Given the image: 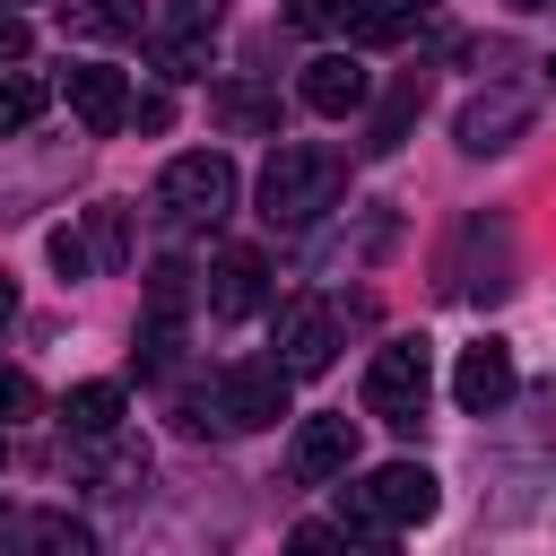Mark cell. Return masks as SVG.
Wrapping results in <instances>:
<instances>
[{
    "instance_id": "15",
    "label": "cell",
    "mask_w": 556,
    "mask_h": 556,
    "mask_svg": "<svg viewBox=\"0 0 556 556\" xmlns=\"http://www.w3.org/2000/svg\"><path fill=\"white\" fill-rule=\"evenodd\" d=\"M43 96H52V87H43L35 70H9V78H0V130H26V122L43 113Z\"/></svg>"
},
{
    "instance_id": "9",
    "label": "cell",
    "mask_w": 556,
    "mask_h": 556,
    "mask_svg": "<svg viewBox=\"0 0 556 556\" xmlns=\"http://www.w3.org/2000/svg\"><path fill=\"white\" fill-rule=\"evenodd\" d=\"M530 130V96L521 87H495V96H478L469 113H460V148L469 156H495V148H513Z\"/></svg>"
},
{
    "instance_id": "21",
    "label": "cell",
    "mask_w": 556,
    "mask_h": 556,
    "mask_svg": "<svg viewBox=\"0 0 556 556\" xmlns=\"http://www.w3.org/2000/svg\"><path fill=\"white\" fill-rule=\"evenodd\" d=\"M0 408H17V417H26V408H35V382H26V374H0Z\"/></svg>"
},
{
    "instance_id": "2",
    "label": "cell",
    "mask_w": 556,
    "mask_h": 556,
    "mask_svg": "<svg viewBox=\"0 0 556 556\" xmlns=\"http://www.w3.org/2000/svg\"><path fill=\"white\" fill-rule=\"evenodd\" d=\"M339 191H348V165H339L330 148L287 139V148L261 165V217H269V226H313L321 208H339Z\"/></svg>"
},
{
    "instance_id": "23",
    "label": "cell",
    "mask_w": 556,
    "mask_h": 556,
    "mask_svg": "<svg viewBox=\"0 0 556 556\" xmlns=\"http://www.w3.org/2000/svg\"><path fill=\"white\" fill-rule=\"evenodd\" d=\"M9 313H17V287H9V278H0V321H9Z\"/></svg>"
},
{
    "instance_id": "16",
    "label": "cell",
    "mask_w": 556,
    "mask_h": 556,
    "mask_svg": "<svg viewBox=\"0 0 556 556\" xmlns=\"http://www.w3.org/2000/svg\"><path fill=\"white\" fill-rule=\"evenodd\" d=\"M417 104H426V78H400V87H391V104H382V122H374V139H365V148H400V130H408V113H417Z\"/></svg>"
},
{
    "instance_id": "8",
    "label": "cell",
    "mask_w": 556,
    "mask_h": 556,
    "mask_svg": "<svg viewBox=\"0 0 556 556\" xmlns=\"http://www.w3.org/2000/svg\"><path fill=\"white\" fill-rule=\"evenodd\" d=\"M513 348L504 339H478V348H460V365H452V400L469 408V417H495L504 400H513Z\"/></svg>"
},
{
    "instance_id": "20",
    "label": "cell",
    "mask_w": 556,
    "mask_h": 556,
    "mask_svg": "<svg viewBox=\"0 0 556 556\" xmlns=\"http://www.w3.org/2000/svg\"><path fill=\"white\" fill-rule=\"evenodd\" d=\"M96 252L104 261H130V217L122 208H96Z\"/></svg>"
},
{
    "instance_id": "24",
    "label": "cell",
    "mask_w": 556,
    "mask_h": 556,
    "mask_svg": "<svg viewBox=\"0 0 556 556\" xmlns=\"http://www.w3.org/2000/svg\"><path fill=\"white\" fill-rule=\"evenodd\" d=\"M513 9H547V0H513Z\"/></svg>"
},
{
    "instance_id": "4",
    "label": "cell",
    "mask_w": 556,
    "mask_h": 556,
    "mask_svg": "<svg viewBox=\"0 0 556 556\" xmlns=\"http://www.w3.org/2000/svg\"><path fill=\"white\" fill-rule=\"evenodd\" d=\"M156 200L174 208V217H226L235 208V165L217 156V148H191V156H174L165 174H156Z\"/></svg>"
},
{
    "instance_id": "1",
    "label": "cell",
    "mask_w": 556,
    "mask_h": 556,
    "mask_svg": "<svg viewBox=\"0 0 556 556\" xmlns=\"http://www.w3.org/2000/svg\"><path fill=\"white\" fill-rule=\"evenodd\" d=\"M434 504H443V486H434V469H426V460H382L365 486H348V495H339V530H356V539L417 530V521H434Z\"/></svg>"
},
{
    "instance_id": "3",
    "label": "cell",
    "mask_w": 556,
    "mask_h": 556,
    "mask_svg": "<svg viewBox=\"0 0 556 556\" xmlns=\"http://www.w3.org/2000/svg\"><path fill=\"white\" fill-rule=\"evenodd\" d=\"M287 365L278 356H243V365H226L217 374V400H208V417L217 426H235V434H261V426H278L287 417Z\"/></svg>"
},
{
    "instance_id": "5",
    "label": "cell",
    "mask_w": 556,
    "mask_h": 556,
    "mask_svg": "<svg viewBox=\"0 0 556 556\" xmlns=\"http://www.w3.org/2000/svg\"><path fill=\"white\" fill-rule=\"evenodd\" d=\"M365 408L391 417V426H417V408H426V339L374 348V365H365Z\"/></svg>"
},
{
    "instance_id": "7",
    "label": "cell",
    "mask_w": 556,
    "mask_h": 556,
    "mask_svg": "<svg viewBox=\"0 0 556 556\" xmlns=\"http://www.w3.org/2000/svg\"><path fill=\"white\" fill-rule=\"evenodd\" d=\"M330 348H339V313H330V304H313V295L278 304V365H287V374H321Z\"/></svg>"
},
{
    "instance_id": "6",
    "label": "cell",
    "mask_w": 556,
    "mask_h": 556,
    "mask_svg": "<svg viewBox=\"0 0 556 556\" xmlns=\"http://www.w3.org/2000/svg\"><path fill=\"white\" fill-rule=\"evenodd\" d=\"M295 96H304L321 122H348V113H365L374 70H365L356 52H313V61H304V78H295Z\"/></svg>"
},
{
    "instance_id": "14",
    "label": "cell",
    "mask_w": 556,
    "mask_h": 556,
    "mask_svg": "<svg viewBox=\"0 0 556 556\" xmlns=\"http://www.w3.org/2000/svg\"><path fill=\"white\" fill-rule=\"evenodd\" d=\"M217 122L226 130H278V104L261 87H217Z\"/></svg>"
},
{
    "instance_id": "25",
    "label": "cell",
    "mask_w": 556,
    "mask_h": 556,
    "mask_svg": "<svg viewBox=\"0 0 556 556\" xmlns=\"http://www.w3.org/2000/svg\"><path fill=\"white\" fill-rule=\"evenodd\" d=\"M0 460H9V434H0Z\"/></svg>"
},
{
    "instance_id": "10",
    "label": "cell",
    "mask_w": 556,
    "mask_h": 556,
    "mask_svg": "<svg viewBox=\"0 0 556 556\" xmlns=\"http://www.w3.org/2000/svg\"><path fill=\"white\" fill-rule=\"evenodd\" d=\"M261 304H269V261L235 243V252L208 269V313H217V321H243V313H261Z\"/></svg>"
},
{
    "instance_id": "18",
    "label": "cell",
    "mask_w": 556,
    "mask_h": 556,
    "mask_svg": "<svg viewBox=\"0 0 556 556\" xmlns=\"http://www.w3.org/2000/svg\"><path fill=\"white\" fill-rule=\"evenodd\" d=\"M61 26H70V35H122V26H130V9H96V0H70V9H61Z\"/></svg>"
},
{
    "instance_id": "13",
    "label": "cell",
    "mask_w": 556,
    "mask_h": 556,
    "mask_svg": "<svg viewBox=\"0 0 556 556\" xmlns=\"http://www.w3.org/2000/svg\"><path fill=\"white\" fill-rule=\"evenodd\" d=\"M61 426H70L78 443L113 434V426H122V382H78V391L61 400Z\"/></svg>"
},
{
    "instance_id": "19",
    "label": "cell",
    "mask_w": 556,
    "mask_h": 556,
    "mask_svg": "<svg viewBox=\"0 0 556 556\" xmlns=\"http://www.w3.org/2000/svg\"><path fill=\"white\" fill-rule=\"evenodd\" d=\"M26 539H43V547H70V556H78V547H87V521H70V513H35V521H26Z\"/></svg>"
},
{
    "instance_id": "11",
    "label": "cell",
    "mask_w": 556,
    "mask_h": 556,
    "mask_svg": "<svg viewBox=\"0 0 556 556\" xmlns=\"http://www.w3.org/2000/svg\"><path fill=\"white\" fill-rule=\"evenodd\" d=\"M348 460H356V417H348V408L304 417V434H295V469H304V478H339Z\"/></svg>"
},
{
    "instance_id": "12",
    "label": "cell",
    "mask_w": 556,
    "mask_h": 556,
    "mask_svg": "<svg viewBox=\"0 0 556 556\" xmlns=\"http://www.w3.org/2000/svg\"><path fill=\"white\" fill-rule=\"evenodd\" d=\"M70 113H78L87 130H122V113H130V87H122V70H104V61H78V70H70Z\"/></svg>"
},
{
    "instance_id": "17",
    "label": "cell",
    "mask_w": 556,
    "mask_h": 556,
    "mask_svg": "<svg viewBox=\"0 0 556 556\" xmlns=\"http://www.w3.org/2000/svg\"><path fill=\"white\" fill-rule=\"evenodd\" d=\"M43 252H52V269H61V278H87V269H96V243H87L78 226H52V235H43Z\"/></svg>"
},
{
    "instance_id": "22",
    "label": "cell",
    "mask_w": 556,
    "mask_h": 556,
    "mask_svg": "<svg viewBox=\"0 0 556 556\" xmlns=\"http://www.w3.org/2000/svg\"><path fill=\"white\" fill-rule=\"evenodd\" d=\"M0 52H9V61L26 52V17H9V9H0Z\"/></svg>"
}]
</instances>
